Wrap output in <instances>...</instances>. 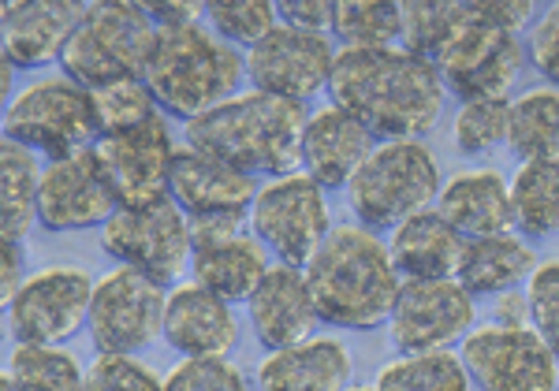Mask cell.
Wrapping results in <instances>:
<instances>
[{
	"label": "cell",
	"instance_id": "681fc988",
	"mask_svg": "<svg viewBox=\"0 0 559 391\" xmlns=\"http://www.w3.org/2000/svg\"><path fill=\"white\" fill-rule=\"evenodd\" d=\"M347 391H377L373 384H369V388H347Z\"/></svg>",
	"mask_w": 559,
	"mask_h": 391
},
{
	"label": "cell",
	"instance_id": "7c38bea8",
	"mask_svg": "<svg viewBox=\"0 0 559 391\" xmlns=\"http://www.w3.org/2000/svg\"><path fill=\"white\" fill-rule=\"evenodd\" d=\"M474 295L459 280H403L388 340L400 354L452 351L474 332Z\"/></svg>",
	"mask_w": 559,
	"mask_h": 391
},
{
	"label": "cell",
	"instance_id": "e0dca14e",
	"mask_svg": "<svg viewBox=\"0 0 559 391\" xmlns=\"http://www.w3.org/2000/svg\"><path fill=\"white\" fill-rule=\"evenodd\" d=\"M116 209L120 202H116L94 150L45 161L38 194V224L45 232L68 235L86 232V227H105L116 216Z\"/></svg>",
	"mask_w": 559,
	"mask_h": 391
},
{
	"label": "cell",
	"instance_id": "7dc6e473",
	"mask_svg": "<svg viewBox=\"0 0 559 391\" xmlns=\"http://www.w3.org/2000/svg\"><path fill=\"white\" fill-rule=\"evenodd\" d=\"M4 276H0V303H12L20 295V287L26 284L23 276V242H4Z\"/></svg>",
	"mask_w": 559,
	"mask_h": 391
},
{
	"label": "cell",
	"instance_id": "e575fe53",
	"mask_svg": "<svg viewBox=\"0 0 559 391\" xmlns=\"http://www.w3.org/2000/svg\"><path fill=\"white\" fill-rule=\"evenodd\" d=\"M205 26L221 34L228 45H242V52L273 34L280 26V12L273 0H210L205 4Z\"/></svg>",
	"mask_w": 559,
	"mask_h": 391
},
{
	"label": "cell",
	"instance_id": "d4e9b609",
	"mask_svg": "<svg viewBox=\"0 0 559 391\" xmlns=\"http://www.w3.org/2000/svg\"><path fill=\"white\" fill-rule=\"evenodd\" d=\"M466 239L437 209L411 216L388 235V253L403 280H455Z\"/></svg>",
	"mask_w": 559,
	"mask_h": 391
},
{
	"label": "cell",
	"instance_id": "f35d334b",
	"mask_svg": "<svg viewBox=\"0 0 559 391\" xmlns=\"http://www.w3.org/2000/svg\"><path fill=\"white\" fill-rule=\"evenodd\" d=\"M165 391H250L231 358H179L165 372Z\"/></svg>",
	"mask_w": 559,
	"mask_h": 391
},
{
	"label": "cell",
	"instance_id": "cb8c5ba5",
	"mask_svg": "<svg viewBox=\"0 0 559 391\" xmlns=\"http://www.w3.org/2000/svg\"><path fill=\"white\" fill-rule=\"evenodd\" d=\"M261 183L254 176H242L224 161L198 153L191 145H179L173 165V202L187 216L202 213H231V209L254 205Z\"/></svg>",
	"mask_w": 559,
	"mask_h": 391
},
{
	"label": "cell",
	"instance_id": "5b68a950",
	"mask_svg": "<svg viewBox=\"0 0 559 391\" xmlns=\"http://www.w3.org/2000/svg\"><path fill=\"white\" fill-rule=\"evenodd\" d=\"M440 161L426 142H381L347 187L355 224L369 232H395L403 221L437 209Z\"/></svg>",
	"mask_w": 559,
	"mask_h": 391
},
{
	"label": "cell",
	"instance_id": "d6a6232c",
	"mask_svg": "<svg viewBox=\"0 0 559 391\" xmlns=\"http://www.w3.org/2000/svg\"><path fill=\"white\" fill-rule=\"evenodd\" d=\"M340 49H392L403 38V4L392 0H336L332 23Z\"/></svg>",
	"mask_w": 559,
	"mask_h": 391
},
{
	"label": "cell",
	"instance_id": "1f68e13d",
	"mask_svg": "<svg viewBox=\"0 0 559 391\" xmlns=\"http://www.w3.org/2000/svg\"><path fill=\"white\" fill-rule=\"evenodd\" d=\"M377 391H471L474 380L466 372L459 351H426L400 354L381 366L373 380Z\"/></svg>",
	"mask_w": 559,
	"mask_h": 391
},
{
	"label": "cell",
	"instance_id": "4fadbf2b",
	"mask_svg": "<svg viewBox=\"0 0 559 391\" xmlns=\"http://www.w3.org/2000/svg\"><path fill=\"white\" fill-rule=\"evenodd\" d=\"M247 57V83L261 94L287 97V102H310L329 90L336 71V42L332 34L299 31V26L280 23L273 34H265Z\"/></svg>",
	"mask_w": 559,
	"mask_h": 391
},
{
	"label": "cell",
	"instance_id": "30bf717a",
	"mask_svg": "<svg viewBox=\"0 0 559 391\" xmlns=\"http://www.w3.org/2000/svg\"><path fill=\"white\" fill-rule=\"evenodd\" d=\"M168 287L153 284L134 269L116 265L97 276L90 303V340L97 354H139L165 335Z\"/></svg>",
	"mask_w": 559,
	"mask_h": 391
},
{
	"label": "cell",
	"instance_id": "f1b7e54d",
	"mask_svg": "<svg viewBox=\"0 0 559 391\" xmlns=\"http://www.w3.org/2000/svg\"><path fill=\"white\" fill-rule=\"evenodd\" d=\"M508 150L519 165L559 157V90L534 86L511 102V134Z\"/></svg>",
	"mask_w": 559,
	"mask_h": 391
},
{
	"label": "cell",
	"instance_id": "484cf974",
	"mask_svg": "<svg viewBox=\"0 0 559 391\" xmlns=\"http://www.w3.org/2000/svg\"><path fill=\"white\" fill-rule=\"evenodd\" d=\"M540 265L534 247L522 235H500V239H471L459 261L455 280L471 295H503V291H519L530 284L534 269Z\"/></svg>",
	"mask_w": 559,
	"mask_h": 391
},
{
	"label": "cell",
	"instance_id": "74e56055",
	"mask_svg": "<svg viewBox=\"0 0 559 391\" xmlns=\"http://www.w3.org/2000/svg\"><path fill=\"white\" fill-rule=\"evenodd\" d=\"M83 391H165V377L139 354H97Z\"/></svg>",
	"mask_w": 559,
	"mask_h": 391
},
{
	"label": "cell",
	"instance_id": "bcb514c9",
	"mask_svg": "<svg viewBox=\"0 0 559 391\" xmlns=\"http://www.w3.org/2000/svg\"><path fill=\"white\" fill-rule=\"evenodd\" d=\"M492 324L500 329H530V303L526 291H503L492 298Z\"/></svg>",
	"mask_w": 559,
	"mask_h": 391
},
{
	"label": "cell",
	"instance_id": "f6af8a7d",
	"mask_svg": "<svg viewBox=\"0 0 559 391\" xmlns=\"http://www.w3.org/2000/svg\"><path fill=\"white\" fill-rule=\"evenodd\" d=\"M142 8H146V15L157 31H179V26L205 23V4H194V0H165V4H142Z\"/></svg>",
	"mask_w": 559,
	"mask_h": 391
},
{
	"label": "cell",
	"instance_id": "8992f818",
	"mask_svg": "<svg viewBox=\"0 0 559 391\" xmlns=\"http://www.w3.org/2000/svg\"><path fill=\"white\" fill-rule=\"evenodd\" d=\"M153 42H157V26L142 4L86 0V12L60 57V68L86 90L120 83V79H142Z\"/></svg>",
	"mask_w": 559,
	"mask_h": 391
},
{
	"label": "cell",
	"instance_id": "9c48e42d",
	"mask_svg": "<svg viewBox=\"0 0 559 391\" xmlns=\"http://www.w3.org/2000/svg\"><path fill=\"white\" fill-rule=\"evenodd\" d=\"M332 227L336 224L329 213V190L313 183L306 171L261 183L250 205V232L276 265L306 269L332 235Z\"/></svg>",
	"mask_w": 559,
	"mask_h": 391
},
{
	"label": "cell",
	"instance_id": "277c9868",
	"mask_svg": "<svg viewBox=\"0 0 559 391\" xmlns=\"http://www.w3.org/2000/svg\"><path fill=\"white\" fill-rule=\"evenodd\" d=\"M142 83L150 86L160 112L194 123L239 94L247 83V57L205 23L157 31Z\"/></svg>",
	"mask_w": 559,
	"mask_h": 391
},
{
	"label": "cell",
	"instance_id": "603a6c76",
	"mask_svg": "<svg viewBox=\"0 0 559 391\" xmlns=\"http://www.w3.org/2000/svg\"><path fill=\"white\" fill-rule=\"evenodd\" d=\"M437 213L471 239H500L515 235V205H511V183L492 168H471L448 179L437 198Z\"/></svg>",
	"mask_w": 559,
	"mask_h": 391
},
{
	"label": "cell",
	"instance_id": "83f0119b",
	"mask_svg": "<svg viewBox=\"0 0 559 391\" xmlns=\"http://www.w3.org/2000/svg\"><path fill=\"white\" fill-rule=\"evenodd\" d=\"M45 161L20 142H0V232L4 242H26L38 224Z\"/></svg>",
	"mask_w": 559,
	"mask_h": 391
},
{
	"label": "cell",
	"instance_id": "7a4b0ae2",
	"mask_svg": "<svg viewBox=\"0 0 559 391\" xmlns=\"http://www.w3.org/2000/svg\"><path fill=\"white\" fill-rule=\"evenodd\" d=\"M310 108L302 102L242 90L231 102L205 112L202 120L183 123V145L224 161L242 176L287 179L302 171V134Z\"/></svg>",
	"mask_w": 559,
	"mask_h": 391
},
{
	"label": "cell",
	"instance_id": "6da1fadb",
	"mask_svg": "<svg viewBox=\"0 0 559 391\" xmlns=\"http://www.w3.org/2000/svg\"><path fill=\"white\" fill-rule=\"evenodd\" d=\"M329 97L381 142H421L440 123L448 90L437 63L392 49H340Z\"/></svg>",
	"mask_w": 559,
	"mask_h": 391
},
{
	"label": "cell",
	"instance_id": "836d02e7",
	"mask_svg": "<svg viewBox=\"0 0 559 391\" xmlns=\"http://www.w3.org/2000/svg\"><path fill=\"white\" fill-rule=\"evenodd\" d=\"M4 372L20 380L23 391H83L86 369L71 351L45 343H15Z\"/></svg>",
	"mask_w": 559,
	"mask_h": 391
},
{
	"label": "cell",
	"instance_id": "ba28073f",
	"mask_svg": "<svg viewBox=\"0 0 559 391\" xmlns=\"http://www.w3.org/2000/svg\"><path fill=\"white\" fill-rule=\"evenodd\" d=\"M102 250L123 269L150 276L153 284L173 291L183 284V272L194 261L191 216L173 198L139 209H116V216L102 227Z\"/></svg>",
	"mask_w": 559,
	"mask_h": 391
},
{
	"label": "cell",
	"instance_id": "b9f144b4",
	"mask_svg": "<svg viewBox=\"0 0 559 391\" xmlns=\"http://www.w3.org/2000/svg\"><path fill=\"white\" fill-rule=\"evenodd\" d=\"M242 235H250V209L191 216V242H194V250L224 247V242L242 239Z\"/></svg>",
	"mask_w": 559,
	"mask_h": 391
},
{
	"label": "cell",
	"instance_id": "4316f807",
	"mask_svg": "<svg viewBox=\"0 0 559 391\" xmlns=\"http://www.w3.org/2000/svg\"><path fill=\"white\" fill-rule=\"evenodd\" d=\"M269 269H273V258H269V250L254 239V232L242 235V239L224 242V247L194 250V261H191L194 284L213 291V295L224 298L228 306L250 303Z\"/></svg>",
	"mask_w": 559,
	"mask_h": 391
},
{
	"label": "cell",
	"instance_id": "7bdbcfd3",
	"mask_svg": "<svg viewBox=\"0 0 559 391\" xmlns=\"http://www.w3.org/2000/svg\"><path fill=\"white\" fill-rule=\"evenodd\" d=\"M471 12L477 26L519 34V26L534 23V4L530 0H471Z\"/></svg>",
	"mask_w": 559,
	"mask_h": 391
},
{
	"label": "cell",
	"instance_id": "4dcf8cb0",
	"mask_svg": "<svg viewBox=\"0 0 559 391\" xmlns=\"http://www.w3.org/2000/svg\"><path fill=\"white\" fill-rule=\"evenodd\" d=\"M511 205H515V232L526 239L559 235V157L519 165L511 176Z\"/></svg>",
	"mask_w": 559,
	"mask_h": 391
},
{
	"label": "cell",
	"instance_id": "44dd1931",
	"mask_svg": "<svg viewBox=\"0 0 559 391\" xmlns=\"http://www.w3.org/2000/svg\"><path fill=\"white\" fill-rule=\"evenodd\" d=\"M247 317L265 351L295 347V343L310 340L313 329L321 324L310 284H306V272L292 265H276V261L265 272L254 298L247 303Z\"/></svg>",
	"mask_w": 559,
	"mask_h": 391
},
{
	"label": "cell",
	"instance_id": "52a82bcc",
	"mask_svg": "<svg viewBox=\"0 0 559 391\" xmlns=\"http://www.w3.org/2000/svg\"><path fill=\"white\" fill-rule=\"evenodd\" d=\"M4 139L45 161L94 150L102 139L94 94L68 75H41L4 102Z\"/></svg>",
	"mask_w": 559,
	"mask_h": 391
},
{
	"label": "cell",
	"instance_id": "ffe728a7",
	"mask_svg": "<svg viewBox=\"0 0 559 391\" xmlns=\"http://www.w3.org/2000/svg\"><path fill=\"white\" fill-rule=\"evenodd\" d=\"M377 139L366 123L336 105H324L310 112L302 134V171L324 190H347L350 179L362 171Z\"/></svg>",
	"mask_w": 559,
	"mask_h": 391
},
{
	"label": "cell",
	"instance_id": "5bb4252c",
	"mask_svg": "<svg viewBox=\"0 0 559 391\" xmlns=\"http://www.w3.org/2000/svg\"><path fill=\"white\" fill-rule=\"evenodd\" d=\"M477 391H559V358L534 329H474L459 347Z\"/></svg>",
	"mask_w": 559,
	"mask_h": 391
},
{
	"label": "cell",
	"instance_id": "2e32d148",
	"mask_svg": "<svg viewBox=\"0 0 559 391\" xmlns=\"http://www.w3.org/2000/svg\"><path fill=\"white\" fill-rule=\"evenodd\" d=\"M526 45L519 34L492 31V26H466L437 60L444 90L459 97V105L471 102H508L511 86L519 83Z\"/></svg>",
	"mask_w": 559,
	"mask_h": 391
},
{
	"label": "cell",
	"instance_id": "f546056e",
	"mask_svg": "<svg viewBox=\"0 0 559 391\" xmlns=\"http://www.w3.org/2000/svg\"><path fill=\"white\" fill-rule=\"evenodd\" d=\"M466 26H474L471 0H407L400 45L414 57L437 63Z\"/></svg>",
	"mask_w": 559,
	"mask_h": 391
},
{
	"label": "cell",
	"instance_id": "ac0fdd59",
	"mask_svg": "<svg viewBox=\"0 0 559 391\" xmlns=\"http://www.w3.org/2000/svg\"><path fill=\"white\" fill-rule=\"evenodd\" d=\"M83 12L86 4H79V0H8L0 8L4 60L26 71H38L45 63L60 60Z\"/></svg>",
	"mask_w": 559,
	"mask_h": 391
},
{
	"label": "cell",
	"instance_id": "7402d4cb",
	"mask_svg": "<svg viewBox=\"0 0 559 391\" xmlns=\"http://www.w3.org/2000/svg\"><path fill=\"white\" fill-rule=\"evenodd\" d=\"M355 377L350 347L336 335H310L284 351H269L254 369L258 391H347Z\"/></svg>",
	"mask_w": 559,
	"mask_h": 391
},
{
	"label": "cell",
	"instance_id": "ab89813d",
	"mask_svg": "<svg viewBox=\"0 0 559 391\" xmlns=\"http://www.w3.org/2000/svg\"><path fill=\"white\" fill-rule=\"evenodd\" d=\"M530 303V329L548 343V351L559 358V258L540 261L526 284Z\"/></svg>",
	"mask_w": 559,
	"mask_h": 391
},
{
	"label": "cell",
	"instance_id": "8fae6325",
	"mask_svg": "<svg viewBox=\"0 0 559 391\" xmlns=\"http://www.w3.org/2000/svg\"><path fill=\"white\" fill-rule=\"evenodd\" d=\"M94 284L83 265H45L26 276L20 295L4 306L8 332L15 343H45L60 347L90 321Z\"/></svg>",
	"mask_w": 559,
	"mask_h": 391
},
{
	"label": "cell",
	"instance_id": "ee69618b",
	"mask_svg": "<svg viewBox=\"0 0 559 391\" xmlns=\"http://www.w3.org/2000/svg\"><path fill=\"white\" fill-rule=\"evenodd\" d=\"M280 23L299 26V31H313V34H332V23H336V0H284L276 4Z\"/></svg>",
	"mask_w": 559,
	"mask_h": 391
},
{
	"label": "cell",
	"instance_id": "8d00e7d4",
	"mask_svg": "<svg viewBox=\"0 0 559 391\" xmlns=\"http://www.w3.org/2000/svg\"><path fill=\"white\" fill-rule=\"evenodd\" d=\"M511 134V102H471L459 105L452 120V142L466 157H481L500 145H508Z\"/></svg>",
	"mask_w": 559,
	"mask_h": 391
},
{
	"label": "cell",
	"instance_id": "9a60e30c",
	"mask_svg": "<svg viewBox=\"0 0 559 391\" xmlns=\"http://www.w3.org/2000/svg\"><path fill=\"white\" fill-rule=\"evenodd\" d=\"M176 150L179 145L165 116L134 127V131L105 134L94 145L97 165H102L120 209H139L173 198Z\"/></svg>",
	"mask_w": 559,
	"mask_h": 391
},
{
	"label": "cell",
	"instance_id": "60d3db41",
	"mask_svg": "<svg viewBox=\"0 0 559 391\" xmlns=\"http://www.w3.org/2000/svg\"><path fill=\"white\" fill-rule=\"evenodd\" d=\"M526 57L534 63L537 75L559 90V0L548 4L534 20V26H530Z\"/></svg>",
	"mask_w": 559,
	"mask_h": 391
},
{
	"label": "cell",
	"instance_id": "d590c367",
	"mask_svg": "<svg viewBox=\"0 0 559 391\" xmlns=\"http://www.w3.org/2000/svg\"><path fill=\"white\" fill-rule=\"evenodd\" d=\"M90 94H94V112H97V127H102V139L105 134L134 131V127L165 116L142 79H120V83L97 86V90H90Z\"/></svg>",
	"mask_w": 559,
	"mask_h": 391
},
{
	"label": "cell",
	"instance_id": "3957f363",
	"mask_svg": "<svg viewBox=\"0 0 559 391\" xmlns=\"http://www.w3.org/2000/svg\"><path fill=\"white\" fill-rule=\"evenodd\" d=\"M321 324L344 332H369L388 324L403 276L388 242L362 224H336L324 247L302 269Z\"/></svg>",
	"mask_w": 559,
	"mask_h": 391
},
{
	"label": "cell",
	"instance_id": "c3c4849f",
	"mask_svg": "<svg viewBox=\"0 0 559 391\" xmlns=\"http://www.w3.org/2000/svg\"><path fill=\"white\" fill-rule=\"evenodd\" d=\"M0 391H23L20 380L12 377V372H0Z\"/></svg>",
	"mask_w": 559,
	"mask_h": 391
},
{
	"label": "cell",
	"instance_id": "d6986e66",
	"mask_svg": "<svg viewBox=\"0 0 559 391\" xmlns=\"http://www.w3.org/2000/svg\"><path fill=\"white\" fill-rule=\"evenodd\" d=\"M160 340L179 358H228L239 343V317L236 306L216 298L213 291L183 280L168 291L165 306V335Z\"/></svg>",
	"mask_w": 559,
	"mask_h": 391
}]
</instances>
